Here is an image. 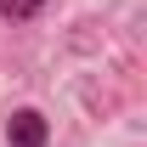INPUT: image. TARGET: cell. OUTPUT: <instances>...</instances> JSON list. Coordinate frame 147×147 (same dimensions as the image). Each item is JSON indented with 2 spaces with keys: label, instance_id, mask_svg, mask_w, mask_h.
<instances>
[{
  "label": "cell",
  "instance_id": "6da1fadb",
  "mask_svg": "<svg viewBox=\"0 0 147 147\" xmlns=\"http://www.w3.org/2000/svg\"><path fill=\"white\" fill-rule=\"evenodd\" d=\"M6 142L11 147H45L51 142V119L40 108H17L11 119H6Z\"/></svg>",
  "mask_w": 147,
  "mask_h": 147
},
{
  "label": "cell",
  "instance_id": "7a4b0ae2",
  "mask_svg": "<svg viewBox=\"0 0 147 147\" xmlns=\"http://www.w3.org/2000/svg\"><path fill=\"white\" fill-rule=\"evenodd\" d=\"M40 6L45 0H0V17L6 23H28V17H40Z\"/></svg>",
  "mask_w": 147,
  "mask_h": 147
}]
</instances>
